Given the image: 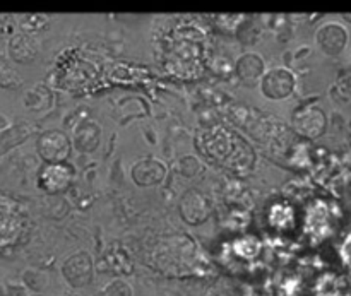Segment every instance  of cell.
Returning a JSON list of instances; mask_svg holds the SVG:
<instances>
[{
    "instance_id": "cell-8",
    "label": "cell",
    "mask_w": 351,
    "mask_h": 296,
    "mask_svg": "<svg viewBox=\"0 0 351 296\" xmlns=\"http://www.w3.org/2000/svg\"><path fill=\"white\" fill-rule=\"evenodd\" d=\"M167 164L156 158H143L130 168V178L137 187H154L167 178Z\"/></svg>"
},
{
    "instance_id": "cell-3",
    "label": "cell",
    "mask_w": 351,
    "mask_h": 296,
    "mask_svg": "<svg viewBox=\"0 0 351 296\" xmlns=\"http://www.w3.org/2000/svg\"><path fill=\"white\" fill-rule=\"evenodd\" d=\"M297 86V77L290 69L274 67L271 71L264 72L259 81L261 92L271 101H281V99L290 98L291 92Z\"/></svg>"
},
{
    "instance_id": "cell-14",
    "label": "cell",
    "mask_w": 351,
    "mask_h": 296,
    "mask_svg": "<svg viewBox=\"0 0 351 296\" xmlns=\"http://www.w3.org/2000/svg\"><path fill=\"white\" fill-rule=\"evenodd\" d=\"M93 296H132V288L123 280H115Z\"/></svg>"
},
{
    "instance_id": "cell-1",
    "label": "cell",
    "mask_w": 351,
    "mask_h": 296,
    "mask_svg": "<svg viewBox=\"0 0 351 296\" xmlns=\"http://www.w3.org/2000/svg\"><path fill=\"white\" fill-rule=\"evenodd\" d=\"M202 151L209 160L233 171H249L256 163L254 151L239 134L215 127L202 137Z\"/></svg>"
},
{
    "instance_id": "cell-15",
    "label": "cell",
    "mask_w": 351,
    "mask_h": 296,
    "mask_svg": "<svg viewBox=\"0 0 351 296\" xmlns=\"http://www.w3.org/2000/svg\"><path fill=\"white\" fill-rule=\"evenodd\" d=\"M178 171H180L184 177L192 178L201 171V163H199L197 158L184 156L180 161H178Z\"/></svg>"
},
{
    "instance_id": "cell-16",
    "label": "cell",
    "mask_w": 351,
    "mask_h": 296,
    "mask_svg": "<svg viewBox=\"0 0 351 296\" xmlns=\"http://www.w3.org/2000/svg\"><path fill=\"white\" fill-rule=\"evenodd\" d=\"M341 252H343V259H345V262L351 267V235L346 238V242L343 243Z\"/></svg>"
},
{
    "instance_id": "cell-12",
    "label": "cell",
    "mask_w": 351,
    "mask_h": 296,
    "mask_svg": "<svg viewBox=\"0 0 351 296\" xmlns=\"http://www.w3.org/2000/svg\"><path fill=\"white\" fill-rule=\"evenodd\" d=\"M21 233V219L10 209L0 204V245L12 243Z\"/></svg>"
},
{
    "instance_id": "cell-13",
    "label": "cell",
    "mask_w": 351,
    "mask_h": 296,
    "mask_svg": "<svg viewBox=\"0 0 351 296\" xmlns=\"http://www.w3.org/2000/svg\"><path fill=\"white\" fill-rule=\"evenodd\" d=\"M10 55H12L14 60L21 62V64L33 62L38 55L36 41L27 34H17L10 43Z\"/></svg>"
},
{
    "instance_id": "cell-6",
    "label": "cell",
    "mask_w": 351,
    "mask_h": 296,
    "mask_svg": "<svg viewBox=\"0 0 351 296\" xmlns=\"http://www.w3.org/2000/svg\"><path fill=\"white\" fill-rule=\"evenodd\" d=\"M350 41V33L338 21L324 23L315 33V43L319 50L328 57H339L346 50Z\"/></svg>"
},
{
    "instance_id": "cell-7",
    "label": "cell",
    "mask_w": 351,
    "mask_h": 296,
    "mask_svg": "<svg viewBox=\"0 0 351 296\" xmlns=\"http://www.w3.org/2000/svg\"><path fill=\"white\" fill-rule=\"evenodd\" d=\"M293 129L307 139H317L328 129V116L319 106H304L295 112Z\"/></svg>"
},
{
    "instance_id": "cell-11",
    "label": "cell",
    "mask_w": 351,
    "mask_h": 296,
    "mask_svg": "<svg viewBox=\"0 0 351 296\" xmlns=\"http://www.w3.org/2000/svg\"><path fill=\"white\" fill-rule=\"evenodd\" d=\"M99 139H101V127L96 122H82L75 129L72 144L81 153H93L99 146Z\"/></svg>"
},
{
    "instance_id": "cell-5",
    "label": "cell",
    "mask_w": 351,
    "mask_h": 296,
    "mask_svg": "<svg viewBox=\"0 0 351 296\" xmlns=\"http://www.w3.org/2000/svg\"><path fill=\"white\" fill-rule=\"evenodd\" d=\"M62 276L67 281L69 286L86 288L95 278V266L88 252H75L69 256L62 264Z\"/></svg>"
},
{
    "instance_id": "cell-10",
    "label": "cell",
    "mask_w": 351,
    "mask_h": 296,
    "mask_svg": "<svg viewBox=\"0 0 351 296\" xmlns=\"http://www.w3.org/2000/svg\"><path fill=\"white\" fill-rule=\"evenodd\" d=\"M235 71L243 82L254 84V82L261 81V77L266 72V64H264V58L261 55L254 53V51H247V53L239 57L235 64Z\"/></svg>"
},
{
    "instance_id": "cell-2",
    "label": "cell",
    "mask_w": 351,
    "mask_h": 296,
    "mask_svg": "<svg viewBox=\"0 0 351 296\" xmlns=\"http://www.w3.org/2000/svg\"><path fill=\"white\" fill-rule=\"evenodd\" d=\"M36 149L45 164L65 163L72 153V140L64 130H45L38 137Z\"/></svg>"
},
{
    "instance_id": "cell-9",
    "label": "cell",
    "mask_w": 351,
    "mask_h": 296,
    "mask_svg": "<svg viewBox=\"0 0 351 296\" xmlns=\"http://www.w3.org/2000/svg\"><path fill=\"white\" fill-rule=\"evenodd\" d=\"M72 178H74V171H72V166H69V164H45L41 168L40 175H38V184H40V187L47 194L55 195L67 190L69 185L72 184Z\"/></svg>"
},
{
    "instance_id": "cell-4",
    "label": "cell",
    "mask_w": 351,
    "mask_h": 296,
    "mask_svg": "<svg viewBox=\"0 0 351 296\" xmlns=\"http://www.w3.org/2000/svg\"><path fill=\"white\" fill-rule=\"evenodd\" d=\"M178 214L187 225L199 226L211 216V202L197 188H189L178 201Z\"/></svg>"
},
{
    "instance_id": "cell-17",
    "label": "cell",
    "mask_w": 351,
    "mask_h": 296,
    "mask_svg": "<svg viewBox=\"0 0 351 296\" xmlns=\"http://www.w3.org/2000/svg\"><path fill=\"white\" fill-rule=\"evenodd\" d=\"M341 17L346 21V23L351 24V14H341Z\"/></svg>"
}]
</instances>
